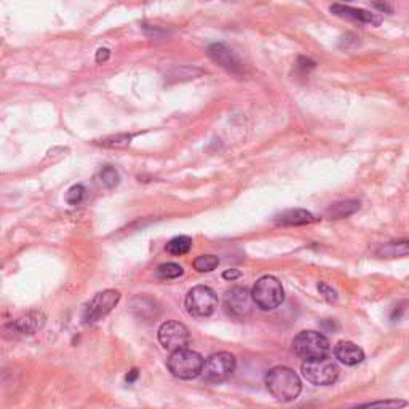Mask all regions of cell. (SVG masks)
Masks as SVG:
<instances>
[{"instance_id": "obj_20", "label": "cell", "mask_w": 409, "mask_h": 409, "mask_svg": "<svg viewBox=\"0 0 409 409\" xmlns=\"http://www.w3.org/2000/svg\"><path fill=\"white\" fill-rule=\"evenodd\" d=\"M219 265V257L214 255H202L198 256L196 261H193V269L200 274H205V272H211Z\"/></svg>"}, {"instance_id": "obj_26", "label": "cell", "mask_w": 409, "mask_h": 409, "mask_svg": "<svg viewBox=\"0 0 409 409\" xmlns=\"http://www.w3.org/2000/svg\"><path fill=\"white\" fill-rule=\"evenodd\" d=\"M110 58V50L109 48H100L96 51V63H106Z\"/></svg>"}, {"instance_id": "obj_5", "label": "cell", "mask_w": 409, "mask_h": 409, "mask_svg": "<svg viewBox=\"0 0 409 409\" xmlns=\"http://www.w3.org/2000/svg\"><path fill=\"white\" fill-rule=\"evenodd\" d=\"M294 354L302 360H314L329 356L331 344L318 331H302L293 341Z\"/></svg>"}, {"instance_id": "obj_28", "label": "cell", "mask_w": 409, "mask_h": 409, "mask_svg": "<svg viewBox=\"0 0 409 409\" xmlns=\"http://www.w3.org/2000/svg\"><path fill=\"white\" fill-rule=\"evenodd\" d=\"M138 376H139V373H138V369H132V371H129L128 374H127V382L128 384H133V382L138 379Z\"/></svg>"}, {"instance_id": "obj_15", "label": "cell", "mask_w": 409, "mask_h": 409, "mask_svg": "<svg viewBox=\"0 0 409 409\" xmlns=\"http://www.w3.org/2000/svg\"><path fill=\"white\" fill-rule=\"evenodd\" d=\"M45 318L42 314H28L26 317L18 318L15 323H11V329H15V333L29 336L34 334L37 329L42 328Z\"/></svg>"}, {"instance_id": "obj_23", "label": "cell", "mask_w": 409, "mask_h": 409, "mask_svg": "<svg viewBox=\"0 0 409 409\" xmlns=\"http://www.w3.org/2000/svg\"><path fill=\"white\" fill-rule=\"evenodd\" d=\"M83 197H85V187H83L82 184H75L68 191L66 202L69 205H79L83 200Z\"/></svg>"}, {"instance_id": "obj_14", "label": "cell", "mask_w": 409, "mask_h": 409, "mask_svg": "<svg viewBox=\"0 0 409 409\" xmlns=\"http://www.w3.org/2000/svg\"><path fill=\"white\" fill-rule=\"evenodd\" d=\"M315 216L306 210H288L275 218L278 225H306L315 223Z\"/></svg>"}, {"instance_id": "obj_10", "label": "cell", "mask_w": 409, "mask_h": 409, "mask_svg": "<svg viewBox=\"0 0 409 409\" xmlns=\"http://www.w3.org/2000/svg\"><path fill=\"white\" fill-rule=\"evenodd\" d=\"M255 306L253 294L243 287H233L224 296V307L227 314L235 318L248 317Z\"/></svg>"}, {"instance_id": "obj_12", "label": "cell", "mask_w": 409, "mask_h": 409, "mask_svg": "<svg viewBox=\"0 0 409 409\" xmlns=\"http://www.w3.org/2000/svg\"><path fill=\"white\" fill-rule=\"evenodd\" d=\"M329 11L336 16L352 19V21H358L363 24L379 26L382 23V18L376 15V13H371L368 10H361V9H354V6H349V5H344V4L331 5Z\"/></svg>"}, {"instance_id": "obj_18", "label": "cell", "mask_w": 409, "mask_h": 409, "mask_svg": "<svg viewBox=\"0 0 409 409\" xmlns=\"http://www.w3.org/2000/svg\"><path fill=\"white\" fill-rule=\"evenodd\" d=\"M360 208V203L355 202V200H349V202H341V203H334L333 206L328 210V216L331 219H341V218H347L350 214H354L356 210Z\"/></svg>"}, {"instance_id": "obj_7", "label": "cell", "mask_w": 409, "mask_h": 409, "mask_svg": "<svg viewBox=\"0 0 409 409\" xmlns=\"http://www.w3.org/2000/svg\"><path fill=\"white\" fill-rule=\"evenodd\" d=\"M237 368L235 356L229 352H218L208 356L203 365L202 376L206 382L219 384L230 378Z\"/></svg>"}, {"instance_id": "obj_11", "label": "cell", "mask_w": 409, "mask_h": 409, "mask_svg": "<svg viewBox=\"0 0 409 409\" xmlns=\"http://www.w3.org/2000/svg\"><path fill=\"white\" fill-rule=\"evenodd\" d=\"M206 53L214 63L219 64V66L224 68L225 70H229V73L235 74V75L243 74V70H245L243 63L240 61V58L233 53V50L227 47L225 43L210 45L206 50Z\"/></svg>"}, {"instance_id": "obj_4", "label": "cell", "mask_w": 409, "mask_h": 409, "mask_svg": "<svg viewBox=\"0 0 409 409\" xmlns=\"http://www.w3.org/2000/svg\"><path fill=\"white\" fill-rule=\"evenodd\" d=\"M302 376L304 379L310 384L324 387L334 384L339 378V366L336 365L329 356H323V358H314V360H304L302 363Z\"/></svg>"}, {"instance_id": "obj_6", "label": "cell", "mask_w": 409, "mask_h": 409, "mask_svg": "<svg viewBox=\"0 0 409 409\" xmlns=\"http://www.w3.org/2000/svg\"><path fill=\"white\" fill-rule=\"evenodd\" d=\"M218 307V294L214 290L205 285L193 287L186 296V310L187 314L197 318H205L214 314Z\"/></svg>"}, {"instance_id": "obj_1", "label": "cell", "mask_w": 409, "mask_h": 409, "mask_svg": "<svg viewBox=\"0 0 409 409\" xmlns=\"http://www.w3.org/2000/svg\"><path fill=\"white\" fill-rule=\"evenodd\" d=\"M265 387L275 400L290 403L301 395L302 382L291 368L275 366L265 374Z\"/></svg>"}, {"instance_id": "obj_2", "label": "cell", "mask_w": 409, "mask_h": 409, "mask_svg": "<svg viewBox=\"0 0 409 409\" xmlns=\"http://www.w3.org/2000/svg\"><path fill=\"white\" fill-rule=\"evenodd\" d=\"M166 365L174 378L183 379V381H191V379L198 378V376L202 374L205 360L202 358V355L186 347V349H179L171 352Z\"/></svg>"}, {"instance_id": "obj_27", "label": "cell", "mask_w": 409, "mask_h": 409, "mask_svg": "<svg viewBox=\"0 0 409 409\" xmlns=\"http://www.w3.org/2000/svg\"><path fill=\"white\" fill-rule=\"evenodd\" d=\"M240 272L238 270H233V269H230V270H225L224 274H223V277L225 278V280H237V278H240Z\"/></svg>"}, {"instance_id": "obj_19", "label": "cell", "mask_w": 409, "mask_h": 409, "mask_svg": "<svg viewBox=\"0 0 409 409\" xmlns=\"http://www.w3.org/2000/svg\"><path fill=\"white\" fill-rule=\"evenodd\" d=\"M184 274L183 265H179L176 262H165L160 264L157 270H155V275L161 280H173V278H178Z\"/></svg>"}, {"instance_id": "obj_16", "label": "cell", "mask_w": 409, "mask_h": 409, "mask_svg": "<svg viewBox=\"0 0 409 409\" xmlns=\"http://www.w3.org/2000/svg\"><path fill=\"white\" fill-rule=\"evenodd\" d=\"M378 255L387 259L409 256V240H393V242L382 245L378 250Z\"/></svg>"}, {"instance_id": "obj_9", "label": "cell", "mask_w": 409, "mask_h": 409, "mask_svg": "<svg viewBox=\"0 0 409 409\" xmlns=\"http://www.w3.org/2000/svg\"><path fill=\"white\" fill-rule=\"evenodd\" d=\"M159 342L165 350H174L186 349L191 342V333L186 324L179 322H165L159 328Z\"/></svg>"}, {"instance_id": "obj_13", "label": "cell", "mask_w": 409, "mask_h": 409, "mask_svg": "<svg viewBox=\"0 0 409 409\" xmlns=\"http://www.w3.org/2000/svg\"><path fill=\"white\" fill-rule=\"evenodd\" d=\"M334 355L342 365L347 366H355L365 360V352H363V349L350 341H342L337 344L334 349Z\"/></svg>"}, {"instance_id": "obj_22", "label": "cell", "mask_w": 409, "mask_h": 409, "mask_svg": "<svg viewBox=\"0 0 409 409\" xmlns=\"http://www.w3.org/2000/svg\"><path fill=\"white\" fill-rule=\"evenodd\" d=\"M133 139V134H117V136H110V138L102 139L98 144L104 147H115V149H122L129 146V142Z\"/></svg>"}, {"instance_id": "obj_17", "label": "cell", "mask_w": 409, "mask_h": 409, "mask_svg": "<svg viewBox=\"0 0 409 409\" xmlns=\"http://www.w3.org/2000/svg\"><path fill=\"white\" fill-rule=\"evenodd\" d=\"M191 248H192V238L187 237V235L174 237L165 246L166 253H170V255H173V256L187 255V253L191 251Z\"/></svg>"}, {"instance_id": "obj_3", "label": "cell", "mask_w": 409, "mask_h": 409, "mask_svg": "<svg viewBox=\"0 0 409 409\" xmlns=\"http://www.w3.org/2000/svg\"><path fill=\"white\" fill-rule=\"evenodd\" d=\"M253 299L256 307L261 310H275L282 306L285 299V291L278 278L272 275L261 277L253 287Z\"/></svg>"}, {"instance_id": "obj_29", "label": "cell", "mask_w": 409, "mask_h": 409, "mask_svg": "<svg viewBox=\"0 0 409 409\" xmlns=\"http://www.w3.org/2000/svg\"><path fill=\"white\" fill-rule=\"evenodd\" d=\"M342 2H352V0H342Z\"/></svg>"}, {"instance_id": "obj_21", "label": "cell", "mask_w": 409, "mask_h": 409, "mask_svg": "<svg viewBox=\"0 0 409 409\" xmlns=\"http://www.w3.org/2000/svg\"><path fill=\"white\" fill-rule=\"evenodd\" d=\"M100 181H101V184L107 187V189H114V187L119 186L120 183V174L114 166L106 165L100 171Z\"/></svg>"}, {"instance_id": "obj_8", "label": "cell", "mask_w": 409, "mask_h": 409, "mask_svg": "<svg viewBox=\"0 0 409 409\" xmlns=\"http://www.w3.org/2000/svg\"><path fill=\"white\" fill-rule=\"evenodd\" d=\"M120 301V293L115 290H106L96 294L83 310L82 320L85 324H95L107 317Z\"/></svg>"}, {"instance_id": "obj_24", "label": "cell", "mask_w": 409, "mask_h": 409, "mask_svg": "<svg viewBox=\"0 0 409 409\" xmlns=\"http://www.w3.org/2000/svg\"><path fill=\"white\" fill-rule=\"evenodd\" d=\"M318 290H320V293L326 297V299L329 301V302H333V301H336L337 299V293L334 290H331L328 285H324V283H320L318 285Z\"/></svg>"}, {"instance_id": "obj_25", "label": "cell", "mask_w": 409, "mask_h": 409, "mask_svg": "<svg viewBox=\"0 0 409 409\" xmlns=\"http://www.w3.org/2000/svg\"><path fill=\"white\" fill-rule=\"evenodd\" d=\"M365 406H391V408H401L406 406L405 401H376V403H368Z\"/></svg>"}]
</instances>
